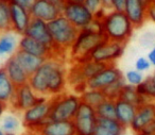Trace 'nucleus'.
<instances>
[{
    "label": "nucleus",
    "instance_id": "58836bf2",
    "mask_svg": "<svg viewBox=\"0 0 155 135\" xmlns=\"http://www.w3.org/2000/svg\"><path fill=\"white\" fill-rule=\"evenodd\" d=\"M10 1L20 5V7L25 8V9H27V10H30V8L32 7L33 3L35 2V0H10Z\"/></svg>",
    "mask_w": 155,
    "mask_h": 135
},
{
    "label": "nucleus",
    "instance_id": "1a4fd4ad",
    "mask_svg": "<svg viewBox=\"0 0 155 135\" xmlns=\"http://www.w3.org/2000/svg\"><path fill=\"white\" fill-rule=\"evenodd\" d=\"M125 46H127L125 44L117 43V42L107 39L94 49V51L89 56V59L94 61H98V62L113 64L119 58L122 56Z\"/></svg>",
    "mask_w": 155,
    "mask_h": 135
},
{
    "label": "nucleus",
    "instance_id": "20e7f679",
    "mask_svg": "<svg viewBox=\"0 0 155 135\" xmlns=\"http://www.w3.org/2000/svg\"><path fill=\"white\" fill-rule=\"evenodd\" d=\"M51 100L50 120H73L81 103L79 95L69 94L66 92L51 96Z\"/></svg>",
    "mask_w": 155,
    "mask_h": 135
},
{
    "label": "nucleus",
    "instance_id": "0eeeda50",
    "mask_svg": "<svg viewBox=\"0 0 155 135\" xmlns=\"http://www.w3.org/2000/svg\"><path fill=\"white\" fill-rule=\"evenodd\" d=\"M51 103V97H49L24 112L22 122H24V126L27 129V131L36 130L49 119Z\"/></svg>",
    "mask_w": 155,
    "mask_h": 135
},
{
    "label": "nucleus",
    "instance_id": "4c0bfd02",
    "mask_svg": "<svg viewBox=\"0 0 155 135\" xmlns=\"http://www.w3.org/2000/svg\"><path fill=\"white\" fill-rule=\"evenodd\" d=\"M153 41H154V35L152 33H143V35L140 37V44L144 47L152 45Z\"/></svg>",
    "mask_w": 155,
    "mask_h": 135
},
{
    "label": "nucleus",
    "instance_id": "aec40b11",
    "mask_svg": "<svg viewBox=\"0 0 155 135\" xmlns=\"http://www.w3.org/2000/svg\"><path fill=\"white\" fill-rule=\"evenodd\" d=\"M13 56H15V59L20 64V66L26 70V73H28L29 76L34 73L35 71L41 66V64L47 60V59L36 56H34V54H31V53H29V52L24 51V50H20V49H18V48L15 50Z\"/></svg>",
    "mask_w": 155,
    "mask_h": 135
},
{
    "label": "nucleus",
    "instance_id": "412c9836",
    "mask_svg": "<svg viewBox=\"0 0 155 135\" xmlns=\"http://www.w3.org/2000/svg\"><path fill=\"white\" fill-rule=\"evenodd\" d=\"M115 106H116V119L125 128L131 126L137 112V106L120 98L115 100Z\"/></svg>",
    "mask_w": 155,
    "mask_h": 135
},
{
    "label": "nucleus",
    "instance_id": "37998d69",
    "mask_svg": "<svg viewBox=\"0 0 155 135\" xmlns=\"http://www.w3.org/2000/svg\"><path fill=\"white\" fill-rule=\"evenodd\" d=\"M102 8L106 11H112L113 10V0H101Z\"/></svg>",
    "mask_w": 155,
    "mask_h": 135
},
{
    "label": "nucleus",
    "instance_id": "5701e85b",
    "mask_svg": "<svg viewBox=\"0 0 155 135\" xmlns=\"http://www.w3.org/2000/svg\"><path fill=\"white\" fill-rule=\"evenodd\" d=\"M15 92L16 86L8 77L5 68L1 67L0 68V100L9 105L15 95Z\"/></svg>",
    "mask_w": 155,
    "mask_h": 135
},
{
    "label": "nucleus",
    "instance_id": "9b49d317",
    "mask_svg": "<svg viewBox=\"0 0 155 135\" xmlns=\"http://www.w3.org/2000/svg\"><path fill=\"white\" fill-rule=\"evenodd\" d=\"M121 78H123V76L120 69L117 68L115 64H110L102 71H100L98 75H96L95 77L87 80L86 85L87 88H91V89L102 90L106 86L118 81Z\"/></svg>",
    "mask_w": 155,
    "mask_h": 135
},
{
    "label": "nucleus",
    "instance_id": "7ed1b4c3",
    "mask_svg": "<svg viewBox=\"0 0 155 135\" xmlns=\"http://www.w3.org/2000/svg\"><path fill=\"white\" fill-rule=\"evenodd\" d=\"M101 22L108 41L127 45L132 37L134 27L123 11H108Z\"/></svg>",
    "mask_w": 155,
    "mask_h": 135
},
{
    "label": "nucleus",
    "instance_id": "09e8293b",
    "mask_svg": "<svg viewBox=\"0 0 155 135\" xmlns=\"http://www.w3.org/2000/svg\"><path fill=\"white\" fill-rule=\"evenodd\" d=\"M0 135H5V132L3 130H1V129H0Z\"/></svg>",
    "mask_w": 155,
    "mask_h": 135
},
{
    "label": "nucleus",
    "instance_id": "72a5a7b5",
    "mask_svg": "<svg viewBox=\"0 0 155 135\" xmlns=\"http://www.w3.org/2000/svg\"><path fill=\"white\" fill-rule=\"evenodd\" d=\"M151 67V63L150 61L148 60V58H144V56H140L136 60L135 62V68L136 70L138 71H144V70H148L149 68Z\"/></svg>",
    "mask_w": 155,
    "mask_h": 135
},
{
    "label": "nucleus",
    "instance_id": "393cba45",
    "mask_svg": "<svg viewBox=\"0 0 155 135\" xmlns=\"http://www.w3.org/2000/svg\"><path fill=\"white\" fill-rule=\"evenodd\" d=\"M75 63L79 64V68H80L81 73H82L83 77L86 80L95 77L100 71H102L108 65H110L107 64V63H102V62H98V61L91 60V59L84 61V62H75ZM113 64H115V63H113Z\"/></svg>",
    "mask_w": 155,
    "mask_h": 135
},
{
    "label": "nucleus",
    "instance_id": "6ab92c4d",
    "mask_svg": "<svg viewBox=\"0 0 155 135\" xmlns=\"http://www.w3.org/2000/svg\"><path fill=\"white\" fill-rule=\"evenodd\" d=\"M155 119V105L153 102H149L137 107V112L132 121L130 128L135 133L141 131L148 123Z\"/></svg>",
    "mask_w": 155,
    "mask_h": 135
},
{
    "label": "nucleus",
    "instance_id": "c9c22d12",
    "mask_svg": "<svg viewBox=\"0 0 155 135\" xmlns=\"http://www.w3.org/2000/svg\"><path fill=\"white\" fill-rule=\"evenodd\" d=\"M136 135H155V119L148 123L141 131L135 133Z\"/></svg>",
    "mask_w": 155,
    "mask_h": 135
},
{
    "label": "nucleus",
    "instance_id": "6e6552de",
    "mask_svg": "<svg viewBox=\"0 0 155 135\" xmlns=\"http://www.w3.org/2000/svg\"><path fill=\"white\" fill-rule=\"evenodd\" d=\"M46 98L47 97L37 95L30 86V84L27 83L25 85L16 87L15 95H14L13 99H12L9 105L14 111L24 113L25 111L34 106L35 104H37L41 101L45 100Z\"/></svg>",
    "mask_w": 155,
    "mask_h": 135
},
{
    "label": "nucleus",
    "instance_id": "8fccbe9b",
    "mask_svg": "<svg viewBox=\"0 0 155 135\" xmlns=\"http://www.w3.org/2000/svg\"><path fill=\"white\" fill-rule=\"evenodd\" d=\"M72 1H75V2H84V0H72Z\"/></svg>",
    "mask_w": 155,
    "mask_h": 135
},
{
    "label": "nucleus",
    "instance_id": "ddd939ff",
    "mask_svg": "<svg viewBox=\"0 0 155 135\" xmlns=\"http://www.w3.org/2000/svg\"><path fill=\"white\" fill-rule=\"evenodd\" d=\"M29 12L31 14V17L50 22L62 15V8L48 0H35Z\"/></svg>",
    "mask_w": 155,
    "mask_h": 135
},
{
    "label": "nucleus",
    "instance_id": "a18cd8bd",
    "mask_svg": "<svg viewBox=\"0 0 155 135\" xmlns=\"http://www.w3.org/2000/svg\"><path fill=\"white\" fill-rule=\"evenodd\" d=\"M48 1L54 3V5H58V7H61V8L63 7V5H64V2H65V0H48Z\"/></svg>",
    "mask_w": 155,
    "mask_h": 135
},
{
    "label": "nucleus",
    "instance_id": "603ef678",
    "mask_svg": "<svg viewBox=\"0 0 155 135\" xmlns=\"http://www.w3.org/2000/svg\"><path fill=\"white\" fill-rule=\"evenodd\" d=\"M153 103H154V105H155V100H154V101H153Z\"/></svg>",
    "mask_w": 155,
    "mask_h": 135
},
{
    "label": "nucleus",
    "instance_id": "f3484780",
    "mask_svg": "<svg viewBox=\"0 0 155 135\" xmlns=\"http://www.w3.org/2000/svg\"><path fill=\"white\" fill-rule=\"evenodd\" d=\"M123 12L132 22L134 29L141 28L147 20V7L141 0H127Z\"/></svg>",
    "mask_w": 155,
    "mask_h": 135
},
{
    "label": "nucleus",
    "instance_id": "dca6fc26",
    "mask_svg": "<svg viewBox=\"0 0 155 135\" xmlns=\"http://www.w3.org/2000/svg\"><path fill=\"white\" fill-rule=\"evenodd\" d=\"M25 35L32 37V39L53 48V39H52L51 33H50L49 27H48V22H44V20L33 17L31 18V22Z\"/></svg>",
    "mask_w": 155,
    "mask_h": 135
},
{
    "label": "nucleus",
    "instance_id": "9d476101",
    "mask_svg": "<svg viewBox=\"0 0 155 135\" xmlns=\"http://www.w3.org/2000/svg\"><path fill=\"white\" fill-rule=\"evenodd\" d=\"M55 59L46 60L41 66L29 78V84L35 93L39 96H48V80L49 76L55 64Z\"/></svg>",
    "mask_w": 155,
    "mask_h": 135
},
{
    "label": "nucleus",
    "instance_id": "79ce46f5",
    "mask_svg": "<svg viewBox=\"0 0 155 135\" xmlns=\"http://www.w3.org/2000/svg\"><path fill=\"white\" fill-rule=\"evenodd\" d=\"M148 60L150 61L151 65H153V66H155V45H153L152 49L150 50V52L148 53Z\"/></svg>",
    "mask_w": 155,
    "mask_h": 135
},
{
    "label": "nucleus",
    "instance_id": "2eb2a0df",
    "mask_svg": "<svg viewBox=\"0 0 155 135\" xmlns=\"http://www.w3.org/2000/svg\"><path fill=\"white\" fill-rule=\"evenodd\" d=\"M41 135H77L72 120H50L48 119L39 128L34 130Z\"/></svg>",
    "mask_w": 155,
    "mask_h": 135
},
{
    "label": "nucleus",
    "instance_id": "49530a36",
    "mask_svg": "<svg viewBox=\"0 0 155 135\" xmlns=\"http://www.w3.org/2000/svg\"><path fill=\"white\" fill-rule=\"evenodd\" d=\"M24 135H41V134L38 132H34V131H27V133Z\"/></svg>",
    "mask_w": 155,
    "mask_h": 135
},
{
    "label": "nucleus",
    "instance_id": "a878e982",
    "mask_svg": "<svg viewBox=\"0 0 155 135\" xmlns=\"http://www.w3.org/2000/svg\"><path fill=\"white\" fill-rule=\"evenodd\" d=\"M81 98L82 102H85L87 104L91 105L93 107H97L100 103H102L106 99L104 96L103 92L100 89H91V88H86L81 95H79Z\"/></svg>",
    "mask_w": 155,
    "mask_h": 135
},
{
    "label": "nucleus",
    "instance_id": "2f4dec72",
    "mask_svg": "<svg viewBox=\"0 0 155 135\" xmlns=\"http://www.w3.org/2000/svg\"><path fill=\"white\" fill-rule=\"evenodd\" d=\"M125 82H127V84H131V85L137 86L143 81V76L140 71L136 70H129L125 75Z\"/></svg>",
    "mask_w": 155,
    "mask_h": 135
},
{
    "label": "nucleus",
    "instance_id": "c85d7f7f",
    "mask_svg": "<svg viewBox=\"0 0 155 135\" xmlns=\"http://www.w3.org/2000/svg\"><path fill=\"white\" fill-rule=\"evenodd\" d=\"M11 30L10 0H0V32Z\"/></svg>",
    "mask_w": 155,
    "mask_h": 135
},
{
    "label": "nucleus",
    "instance_id": "473e14b6",
    "mask_svg": "<svg viewBox=\"0 0 155 135\" xmlns=\"http://www.w3.org/2000/svg\"><path fill=\"white\" fill-rule=\"evenodd\" d=\"M18 119L14 116H5L2 120V130L5 133L13 132L18 128Z\"/></svg>",
    "mask_w": 155,
    "mask_h": 135
},
{
    "label": "nucleus",
    "instance_id": "b1692460",
    "mask_svg": "<svg viewBox=\"0 0 155 135\" xmlns=\"http://www.w3.org/2000/svg\"><path fill=\"white\" fill-rule=\"evenodd\" d=\"M17 35L14 31H3L0 34V56L13 54L18 47Z\"/></svg>",
    "mask_w": 155,
    "mask_h": 135
},
{
    "label": "nucleus",
    "instance_id": "3c124183",
    "mask_svg": "<svg viewBox=\"0 0 155 135\" xmlns=\"http://www.w3.org/2000/svg\"><path fill=\"white\" fill-rule=\"evenodd\" d=\"M5 135H15L13 132H9V133H5Z\"/></svg>",
    "mask_w": 155,
    "mask_h": 135
},
{
    "label": "nucleus",
    "instance_id": "bb28decb",
    "mask_svg": "<svg viewBox=\"0 0 155 135\" xmlns=\"http://www.w3.org/2000/svg\"><path fill=\"white\" fill-rule=\"evenodd\" d=\"M136 88L141 96L146 97L153 102L155 100V71L152 76H149L148 78L143 79V81L136 86Z\"/></svg>",
    "mask_w": 155,
    "mask_h": 135
},
{
    "label": "nucleus",
    "instance_id": "f704fd0d",
    "mask_svg": "<svg viewBox=\"0 0 155 135\" xmlns=\"http://www.w3.org/2000/svg\"><path fill=\"white\" fill-rule=\"evenodd\" d=\"M84 5L93 13H96L98 10H100L102 8L101 0H84Z\"/></svg>",
    "mask_w": 155,
    "mask_h": 135
},
{
    "label": "nucleus",
    "instance_id": "c03bdc74",
    "mask_svg": "<svg viewBox=\"0 0 155 135\" xmlns=\"http://www.w3.org/2000/svg\"><path fill=\"white\" fill-rule=\"evenodd\" d=\"M8 106H9V105H8L7 103L2 102V101L0 100V117H1V115L5 113V111L8 109Z\"/></svg>",
    "mask_w": 155,
    "mask_h": 135
},
{
    "label": "nucleus",
    "instance_id": "f8f14e48",
    "mask_svg": "<svg viewBox=\"0 0 155 135\" xmlns=\"http://www.w3.org/2000/svg\"><path fill=\"white\" fill-rule=\"evenodd\" d=\"M31 18L32 17L29 10L10 1V22H11L12 31L20 36L25 35Z\"/></svg>",
    "mask_w": 155,
    "mask_h": 135
},
{
    "label": "nucleus",
    "instance_id": "f257e3e1",
    "mask_svg": "<svg viewBox=\"0 0 155 135\" xmlns=\"http://www.w3.org/2000/svg\"><path fill=\"white\" fill-rule=\"evenodd\" d=\"M107 41L102 22L94 19L86 28L81 29L70 49L71 62H84L100 44Z\"/></svg>",
    "mask_w": 155,
    "mask_h": 135
},
{
    "label": "nucleus",
    "instance_id": "e433bc0d",
    "mask_svg": "<svg viewBox=\"0 0 155 135\" xmlns=\"http://www.w3.org/2000/svg\"><path fill=\"white\" fill-rule=\"evenodd\" d=\"M147 19L155 22V0L147 5Z\"/></svg>",
    "mask_w": 155,
    "mask_h": 135
},
{
    "label": "nucleus",
    "instance_id": "a19ab883",
    "mask_svg": "<svg viewBox=\"0 0 155 135\" xmlns=\"http://www.w3.org/2000/svg\"><path fill=\"white\" fill-rule=\"evenodd\" d=\"M125 1H127V0H113V10L123 11V10H124Z\"/></svg>",
    "mask_w": 155,
    "mask_h": 135
},
{
    "label": "nucleus",
    "instance_id": "ea45409f",
    "mask_svg": "<svg viewBox=\"0 0 155 135\" xmlns=\"http://www.w3.org/2000/svg\"><path fill=\"white\" fill-rule=\"evenodd\" d=\"M93 135H114V134H113L110 131H108L107 129L104 128V127L97 123V127H96L95 132H94Z\"/></svg>",
    "mask_w": 155,
    "mask_h": 135
},
{
    "label": "nucleus",
    "instance_id": "a211bd4d",
    "mask_svg": "<svg viewBox=\"0 0 155 135\" xmlns=\"http://www.w3.org/2000/svg\"><path fill=\"white\" fill-rule=\"evenodd\" d=\"M5 73H7L8 77L12 81V83L18 87V86L25 85V84L29 83V78L30 76L26 73L24 68L20 66V64L17 62L15 56L12 54L7 61H5V65H3Z\"/></svg>",
    "mask_w": 155,
    "mask_h": 135
},
{
    "label": "nucleus",
    "instance_id": "4be33fe9",
    "mask_svg": "<svg viewBox=\"0 0 155 135\" xmlns=\"http://www.w3.org/2000/svg\"><path fill=\"white\" fill-rule=\"evenodd\" d=\"M118 98L122 99V100H124V101H127V102L132 103V104H134L137 107L141 106V105L146 104V103L152 102V101H150L148 98L141 96V95L137 92L136 86L131 85V84H127V83H125L124 85H123V87L121 88Z\"/></svg>",
    "mask_w": 155,
    "mask_h": 135
},
{
    "label": "nucleus",
    "instance_id": "de8ad7c7",
    "mask_svg": "<svg viewBox=\"0 0 155 135\" xmlns=\"http://www.w3.org/2000/svg\"><path fill=\"white\" fill-rule=\"evenodd\" d=\"M141 1L144 3V5H146V7H147V5H148L149 3H151V2H152L153 0H141Z\"/></svg>",
    "mask_w": 155,
    "mask_h": 135
},
{
    "label": "nucleus",
    "instance_id": "cd10ccee",
    "mask_svg": "<svg viewBox=\"0 0 155 135\" xmlns=\"http://www.w3.org/2000/svg\"><path fill=\"white\" fill-rule=\"evenodd\" d=\"M95 110H96V114H97L98 117L116 119V106H115V100L105 99V100H104L102 103H100Z\"/></svg>",
    "mask_w": 155,
    "mask_h": 135
},
{
    "label": "nucleus",
    "instance_id": "7c9ffc66",
    "mask_svg": "<svg viewBox=\"0 0 155 135\" xmlns=\"http://www.w3.org/2000/svg\"><path fill=\"white\" fill-rule=\"evenodd\" d=\"M125 83H127V82H125L124 78H121V79H119L118 81L114 82L113 84H110V85L106 86L105 88H103L102 92H103L104 96L106 97V99L116 100V99L119 97L121 88L123 87V85H124Z\"/></svg>",
    "mask_w": 155,
    "mask_h": 135
},
{
    "label": "nucleus",
    "instance_id": "4468645a",
    "mask_svg": "<svg viewBox=\"0 0 155 135\" xmlns=\"http://www.w3.org/2000/svg\"><path fill=\"white\" fill-rule=\"evenodd\" d=\"M18 49L24 50L26 52H29L31 54H34L36 56H41L44 59H58L55 58V53H54V49L49 46L45 45V44L41 43V42L36 41V39L29 37L27 35H22L20 37L19 42H18Z\"/></svg>",
    "mask_w": 155,
    "mask_h": 135
},
{
    "label": "nucleus",
    "instance_id": "c756f323",
    "mask_svg": "<svg viewBox=\"0 0 155 135\" xmlns=\"http://www.w3.org/2000/svg\"><path fill=\"white\" fill-rule=\"evenodd\" d=\"M98 124L107 129L114 135H123V133L125 131V127L123 124H121L117 119L98 117Z\"/></svg>",
    "mask_w": 155,
    "mask_h": 135
},
{
    "label": "nucleus",
    "instance_id": "f03ea898",
    "mask_svg": "<svg viewBox=\"0 0 155 135\" xmlns=\"http://www.w3.org/2000/svg\"><path fill=\"white\" fill-rule=\"evenodd\" d=\"M48 27L53 39L55 58L63 61L66 52L70 51L71 47L74 44L80 29L73 26L64 15L58 16L52 22H48Z\"/></svg>",
    "mask_w": 155,
    "mask_h": 135
},
{
    "label": "nucleus",
    "instance_id": "423d86ee",
    "mask_svg": "<svg viewBox=\"0 0 155 135\" xmlns=\"http://www.w3.org/2000/svg\"><path fill=\"white\" fill-rule=\"evenodd\" d=\"M72 121L77 135H93L98 123L95 107L81 101Z\"/></svg>",
    "mask_w": 155,
    "mask_h": 135
},
{
    "label": "nucleus",
    "instance_id": "39448f33",
    "mask_svg": "<svg viewBox=\"0 0 155 135\" xmlns=\"http://www.w3.org/2000/svg\"><path fill=\"white\" fill-rule=\"evenodd\" d=\"M62 15H64L78 29H84L95 19L84 2H75L72 0H65L62 7Z\"/></svg>",
    "mask_w": 155,
    "mask_h": 135
}]
</instances>
